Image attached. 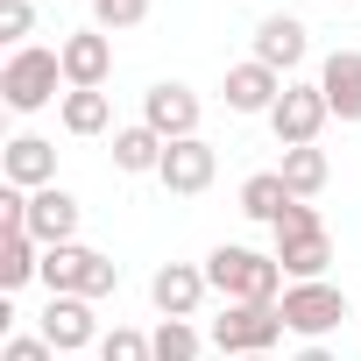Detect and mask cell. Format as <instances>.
Segmentation results:
<instances>
[{"instance_id": "7c38bea8", "label": "cell", "mask_w": 361, "mask_h": 361, "mask_svg": "<svg viewBox=\"0 0 361 361\" xmlns=\"http://www.w3.org/2000/svg\"><path fill=\"white\" fill-rule=\"evenodd\" d=\"M206 262H163L156 276H149V305L163 312V319H192L199 305H206Z\"/></svg>"}, {"instance_id": "52a82bcc", "label": "cell", "mask_w": 361, "mask_h": 361, "mask_svg": "<svg viewBox=\"0 0 361 361\" xmlns=\"http://www.w3.org/2000/svg\"><path fill=\"white\" fill-rule=\"evenodd\" d=\"M326 121H333V106H326L319 78H290V85H283V99H276V114H269V128H276V142H283V149H312Z\"/></svg>"}, {"instance_id": "7402d4cb", "label": "cell", "mask_w": 361, "mask_h": 361, "mask_svg": "<svg viewBox=\"0 0 361 361\" xmlns=\"http://www.w3.org/2000/svg\"><path fill=\"white\" fill-rule=\"evenodd\" d=\"M57 121H64V135H106L114 106H106V92H64L57 99Z\"/></svg>"}, {"instance_id": "d4e9b609", "label": "cell", "mask_w": 361, "mask_h": 361, "mask_svg": "<svg viewBox=\"0 0 361 361\" xmlns=\"http://www.w3.org/2000/svg\"><path fill=\"white\" fill-rule=\"evenodd\" d=\"M99 361H156V347H149V333H135V326H114V333L99 340Z\"/></svg>"}, {"instance_id": "44dd1931", "label": "cell", "mask_w": 361, "mask_h": 361, "mask_svg": "<svg viewBox=\"0 0 361 361\" xmlns=\"http://www.w3.org/2000/svg\"><path fill=\"white\" fill-rule=\"evenodd\" d=\"M290 206H298V199H290V185H283L276 170H255L248 185H241V213H248V220H262V227H276Z\"/></svg>"}, {"instance_id": "83f0119b", "label": "cell", "mask_w": 361, "mask_h": 361, "mask_svg": "<svg viewBox=\"0 0 361 361\" xmlns=\"http://www.w3.org/2000/svg\"><path fill=\"white\" fill-rule=\"evenodd\" d=\"M290 361H340V354H333V347H326V340H312V347H298V354H290Z\"/></svg>"}, {"instance_id": "5b68a950", "label": "cell", "mask_w": 361, "mask_h": 361, "mask_svg": "<svg viewBox=\"0 0 361 361\" xmlns=\"http://www.w3.org/2000/svg\"><path fill=\"white\" fill-rule=\"evenodd\" d=\"M283 333H290V326H283L276 305H227V312L213 319V347H220L227 361H241V354H276Z\"/></svg>"}, {"instance_id": "603a6c76", "label": "cell", "mask_w": 361, "mask_h": 361, "mask_svg": "<svg viewBox=\"0 0 361 361\" xmlns=\"http://www.w3.org/2000/svg\"><path fill=\"white\" fill-rule=\"evenodd\" d=\"M149 347H156V361H199V354H206V333H199L192 319H156Z\"/></svg>"}, {"instance_id": "277c9868", "label": "cell", "mask_w": 361, "mask_h": 361, "mask_svg": "<svg viewBox=\"0 0 361 361\" xmlns=\"http://www.w3.org/2000/svg\"><path fill=\"white\" fill-rule=\"evenodd\" d=\"M57 85H64V57L43 50V43H22V50H8V64H0V99L15 114H43L57 99Z\"/></svg>"}, {"instance_id": "4316f807", "label": "cell", "mask_w": 361, "mask_h": 361, "mask_svg": "<svg viewBox=\"0 0 361 361\" xmlns=\"http://www.w3.org/2000/svg\"><path fill=\"white\" fill-rule=\"evenodd\" d=\"M0 361H64L43 333H8V347H0Z\"/></svg>"}, {"instance_id": "d6986e66", "label": "cell", "mask_w": 361, "mask_h": 361, "mask_svg": "<svg viewBox=\"0 0 361 361\" xmlns=\"http://www.w3.org/2000/svg\"><path fill=\"white\" fill-rule=\"evenodd\" d=\"M36 276H43V241L36 234H0V298H15Z\"/></svg>"}, {"instance_id": "30bf717a", "label": "cell", "mask_w": 361, "mask_h": 361, "mask_svg": "<svg viewBox=\"0 0 361 361\" xmlns=\"http://www.w3.org/2000/svg\"><path fill=\"white\" fill-rule=\"evenodd\" d=\"M199 114H206V99H199L192 85H177V78H156V85L142 92V121H149L163 142H185V135H199Z\"/></svg>"}, {"instance_id": "cb8c5ba5", "label": "cell", "mask_w": 361, "mask_h": 361, "mask_svg": "<svg viewBox=\"0 0 361 361\" xmlns=\"http://www.w3.org/2000/svg\"><path fill=\"white\" fill-rule=\"evenodd\" d=\"M142 22H149V0H92V29H106V36H128Z\"/></svg>"}, {"instance_id": "ba28073f", "label": "cell", "mask_w": 361, "mask_h": 361, "mask_svg": "<svg viewBox=\"0 0 361 361\" xmlns=\"http://www.w3.org/2000/svg\"><path fill=\"white\" fill-rule=\"evenodd\" d=\"M156 177H163L170 199H199V192H213V177H220V149L206 135H185V142L163 149V170Z\"/></svg>"}, {"instance_id": "9a60e30c", "label": "cell", "mask_w": 361, "mask_h": 361, "mask_svg": "<svg viewBox=\"0 0 361 361\" xmlns=\"http://www.w3.org/2000/svg\"><path fill=\"white\" fill-rule=\"evenodd\" d=\"M29 234H36L43 248H64V241H78V199H71L64 185H43V192H29Z\"/></svg>"}, {"instance_id": "4fadbf2b", "label": "cell", "mask_w": 361, "mask_h": 361, "mask_svg": "<svg viewBox=\"0 0 361 361\" xmlns=\"http://www.w3.org/2000/svg\"><path fill=\"white\" fill-rule=\"evenodd\" d=\"M283 85H290L283 71H269V64L241 57V64L227 71V85H220V92H227V114H262V121H269V114H276V99H283Z\"/></svg>"}, {"instance_id": "484cf974", "label": "cell", "mask_w": 361, "mask_h": 361, "mask_svg": "<svg viewBox=\"0 0 361 361\" xmlns=\"http://www.w3.org/2000/svg\"><path fill=\"white\" fill-rule=\"evenodd\" d=\"M0 36L22 50V43L36 36V0H0Z\"/></svg>"}, {"instance_id": "2e32d148", "label": "cell", "mask_w": 361, "mask_h": 361, "mask_svg": "<svg viewBox=\"0 0 361 361\" xmlns=\"http://www.w3.org/2000/svg\"><path fill=\"white\" fill-rule=\"evenodd\" d=\"M305 50H312L305 22H290V15H262V22H255V64H269V71H298Z\"/></svg>"}, {"instance_id": "ffe728a7", "label": "cell", "mask_w": 361, "mask_h": 361, "mask_svg": "<svg viewBox=\"0 0 361 361\" xmlns=\"http://www.w3.org/2000/svg\"><path fill=\"white\" fill-rule=\"evenodd\" d=\"M276 177H283V185H290V199H319L326 192V177H333V163H326V149L312 142V149H283V163H276Z\"/></svg>"}, {"instance_id": "7a4b0ae2", "label": "cell", "mask_w": 361, "mask_h": 361, "mask_svg": "<svg viewBox=\"0 0 361 361\" xmlns=\"http://www.w3.org/2000/svg\"><path fill=\"white\" fill-rule=\"evenodd\" d=\"M269 234H276V248H269V255L283 262V276H290V283H319V276H326V262H333V234H326L319 206H305V199H298Z\"/></svg>"}, {"instance_id": "f546056e", "label": "cell", "mask_w": 361, "mask_h": 361, "mask_svg": "<svg viewBox=\"0 0 361 361\" xmlns=\"http://www.w3.org/2000/svg\"><path fill=\"white\" fill-rule=\"evenodd\" d=\"M64 361H85V354H64Z\"/></svg>"}, {"instance_id": "9c48e42d", "label": "cell", "mask_w": 361, "mask_h": 361, "mask_svg": "<svg viewBox=\"0 0 361 361\" xmlns=\"http://www.w3.org/2000/svg\"><path fill=\"white\" fill-rule=\"evenodd\" d=\"M57 57H64V92H99L114 78V36L106 29H71L57 43Z\"/></svg>"}, {"instance_id": "f1b7e54d", "label": "cell", "mask_w": 361, "mask_h": 361, "mask_svg": "<svg viewBox=\"0 0 361 361\" xmlns=\"http://www.w3.org/2000/svg\"><path fill=\"white\" fill-rule=\"evenodd\" d=\"M241 361H276V354H241Z\"/></svg>"}, {"instance_id": "5bb4252c", "label": "cell", "mask_w": 361, "mask_h": 361, "mask_svg": "<svg viewBox=\"0 0 361 361\" xmlns=\"http://www.w3.org/2000/svg\"><path fill=\"white\" fill-rule=\"evenodd\" d=\"M0 177H8L15 192H43V185H57V142H43V135H15L8 149H0Z\"/></svg>"}, {"instance_id": "e0dca14e", "label": "cell", "mask_w": 361, "mask_h": 361, "mask_svg": "<svg viewBox=\"0 0 361 361\" xmlns=\"http://www.w3.org/2000/svg\"><path fill=\"white\" fill-rule=\"evenodd\" d=\"M319 92H326L333 121H361V50H333L319 64Z\"/></svg>"}, {"instance_id": "ac0fdd59", "label": "cell", "mask_w": 361, "mask_h": 361, "mask_svg": "<svg viewBox=\"0 0 361 361\" xmlns=\"http://www.w3.org/2000/svg\"><path fill=\"white\" fill-rule=\"evenodd\" d=\"M163 135L149 128V121H135V128H114V170H128V177H156L163 170Z\"/></svg>"}, {"instance_id": "6da1fadb", "label": "cell", "mask_w": 361, "mask_h": 361, "mask_svg": "<svg viewBox=\"0 0 361 361\" xmlns=\"http://www.w3.org/2000/svg\"><path fill=\"white\" fill-rule=\"evenodd\" d=\"M206 283H213L227 305H276V298L290 290L283 262L262 255V248H241V241H220V248L206 255Z\"/></svg>"}, {"instance_id": "8992f818", "label": "cell", "mask_w": 361, "mask_h": 361, "mask_svg": "<svg viewBox=\"0 0 361 361\" xmlns=\"http://www.w3.org/2000/svg\"><path fill=\"white\" fill-rule=\"evenodd\" d=\"M276 312H283V326L312 347V340H326V333L347 319V290H340V283H326V276H319V283H290V290L276 298Z\"/></svg>"}, {"instance_id": "8fae6325", "label": "cell", "mask_w": 361, "mask_h": 361, "mask_svg": "<svg viewBox=\"0 0 361 361\" xmlns=\"http://www.w3.org/2000/svg\"><path fill=\"white\" fill-rule=\"evenodd\" d=\"M36 333L57 347V354H85V347H99L106 333H99V319H92V298H50L43 305V319H36Z\"/></svg>"}, {"instance_id": "3957f363", "label": "cell", "mask_w": 361, "mask_h": 361, "mask_svg": "<svg viewBox=\"0 0 361 361\" xmlns=\"http://www.w3.org/2000/svg\"><path fill=\"white\" fill-rule=\"evenodd\" d=\"M43 283H50V298H106V290H121V262L85 241H64V248H43Z\"/></svg>"}, {"instance_id": "4dcf8cb0", "label": "cell", "mask_w": 361, "mask_h": 361, "mask_svg": "<svg viewBox=\"0 0 361 361\" xmlns=\"http://www.w3.org/2000/svg\"><path fill=\"white\" fill-rule=\"evenodd\" d=\"M36 8H43V0H36Z\"/></svg>"}]
</instances>
